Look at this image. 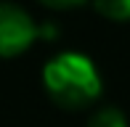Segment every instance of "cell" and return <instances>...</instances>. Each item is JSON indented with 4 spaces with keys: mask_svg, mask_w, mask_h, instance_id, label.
I'll return each mask as SVG.
<instances>
[{
    "mask_svg": "<svg viewBox=\"0 0 130 127\" xmlns=\"http://www.w3.org/2000/svg\"><path fill=\"white\" fill-rule=\"evenodd\" d=\"M93 5L109 21H130V0H93Z\"/></svg>",
    "mask_w": 130,
    "mask_h": 127,
    "instance_id": "3",
    "label": "cell"
},
{
    "mask_svg": "<svg viewBox=\"0 0 130 127\" xmlns=\"http://www.w3.org/2000/svg\"><path fill=\"white\" fill-rule=\"evenodd\" d=\"M40 37V27L24 8L13 3H0V58H13L24 53Z\"/></svg>",
    "mask_w": 130,
    "mask_h": 127,
    "instance_id": "2",
    "label": "cell"
},
{
    "mask_svg": "<svg viewBox=\"0 0 130 127\" xmlns=\"http://www.w3.org/2000/svg\"><path fill=\"white\" fill-rule=\"evenodd\" d=\"M40 3L51 5V8H74V5L85 3V0H40Z\"/></svg>",
    "mask_w": 130,
    "mask_h": 127,
    "instance_id": "5",
    "label": "cell"
},
{
    "mask_svg": "<svg viewBox=\"0 0 130 127\" xmlns=\"http://www.w3.org/2000/svg\"><path fill=\"white\" fill-rule=\"evenodd\" d=\"M43 85L48 95L64 109H82L101 95L98 66L77 50H64L53 56L43 69Z\"/></svg>",
    "mask_w": 130,
    "mask_h": 127,
    "instance_id": "1",
    "label": "cell"
},
{
    "mask_svg": "<svg viewBox=\"0 0 130 127\" xmlns=\"http://www.w3.org/2000/svg\"><path fill=\"white\" fill-rule=\"evenodd\" d=\"M88 127H127V119L120 109H98L96 114L90 117Z\"/></svg>",
    "mask_w": 130,
    "mask_h": 127,
    "instance_id": "4",
    "label": "cell"
}]
</instances>
